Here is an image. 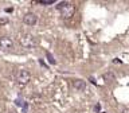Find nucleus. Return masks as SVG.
I'll list each match as a JSON object with an SVG mask.
<instances>
[{
    "label": "nucleus",
    "instance_id": "nucleus-1",
    "mask_svg": "<svg viewBox=\"0 0 129 113\" xmlns=\"http://www.w3.org/2000/svg\"><path fill=\"white\" fill-rule=\"evenodd\" d=\"M56 8H58V11L60 12L62 18H64V19H70L71 16L74 15V11H75V7L71 2H60L58 6H56Z\"/></svg>",
    "mask_w": 129,
    "mask_h": 113
},
{
    "label": "nucleus",
    "instance_id": "nucleus-2",
    "mask_svg": "<svg viewBox=\"0 0 129 113\" xmlns=\"http://www.w3.org/2000/svg\"><path fill=\"white\" fill-rule=\"evenodd\" d=\"M20 44L26 48H34L36 46V39L31 34H23L20 36Z\"/></svg>",
    "mask_w": 129,
    "mask_h": 113
},
{
    "label": "nucleus",
    "instance_id": "nucleus-3",
    "mask_svg": "<svg viewBox=\"0 0 129 113\" xmlns=\"http://www.w3.org/2000/svg\"><path fill=\"white\" fill-rule=\"evenodd\" d=\"M16 79H18L19 85H22V86L23 85H27L31 79L30 71L26 70V69H20V70H18V73H16Z\"/></svg>",
    "mask_w": 129,
    "mask_h": 113
},
{
    "label": "nucleus",
    "instance_id": "nucleus-4",
    "mask_svg": "<svg viewBox=\"0 0 129 113\" xmlns=\"http://www.w3.org/2000/svg\"><path fill=\"white\" fill-rule=\"evenodd\" d=\"M0 47H2L3 50H11V48L14 47V42H12V39L8 38V36H3V38H0Z\"/></svg>",
    "mask_w": 129,
    "mask_h": 113
},
{
    "label": "nucleus",
    "instance_id": "nucleus-5",
    "mask_svg": "<svg viewBox=\"0 0 129 113\" xmlns=\"http://www.w3.org/2000/svg\"><path fill=\"white\" fill-rule=\"evenodd\" d=\"M23 22L27 24V26H35L36 22H38V18H36L35 14H26L23 16Z\"/></svg>",
    "mask_w": 129,
    "mask_h": 113
},
{
    "label": "nucleus",
    "instance_id": "nucleus-6",
    "mask_svg": "<svg viewBox=\"0 0 129 113\" xmlns=\"http://www.w3.org/2000/svg\"><path fill=\"white\" fill-rule=\"evenodd\" d=\"M73 86H74L75 90L83 92L85 89H86V83H85V81H82V79H74L73 81Z\"/></svg>",
    "mask_w": 129,
    "mask_h": 113
},
{
    "label": "nucleus",
    "instance_id": "nucleus-7",
    "mask_svg": "<svg viewBox=\"0 0 129 113\" xmlns=\"http://www.w3.org/2000/svg\"><path fill=\"white\" fill-rule=\"evenodd\" d=\"M104 78L106 79V81H109V82H112V81L116 79V75L113 74V73L109 71V73H105V74H104Z\"/></svg>",
    "mask_w": 129,
    "mask_h": 113
},
{
    "label": "nucleus",
    "instance_id": "nucleus-8",
    "mask_svg": "<svg viewBox=\"0 0 129 113\" xmlns=\"http://www.w3.org/2000/svg\"><path fill=\"white\" fill-rule=\"evenodd\" d=\"M46 56H47L48 63H51V65H55V63H56V61L54 59V56L51 55V52H50V51H46Z\"/></svg>",
    "mask_w": 129,
    "mask_h": 113
},
{
    "label": "nucleus",
    "instance_id": "nucleus-9",
    "mask_svg": "<svg viewBox=\"0 0 129 113\" xmlns=\"http://www.w3.org/2000/svg\"><path fill=\"white\" fill-rule=\"evenodd\" d=\"M38 3L42 6H51V4H54V0H39Z\"/></svg>",
    "mask_w": 129,
    "mask_h": 113
},
{
    "label": "nucleus",
    "instance_id": "nucleus-10",
    "mask_svg": "<svg viewBox=\"0 0 129 113\" xmlns=\"http://www.w3.org/2000/svg\"><path fill=\"white\" fill-rule=\"evenodd\" d=\"M8 22V19L7 18H2V19H0V26H3V24H6Z\"/></svg>",
    "mask_w": 129,
    "mask_h": 113
},
{
    "label": "nucleus",
    "instance_id": "nucleus-11",
    "mask_svg": "<svg viewBox=\"0 0 129 113\" xmlns=\"http://www.w3.org/2000/svg\"><path fill=\"white\" fill-rule=\"evenodd\" d=\"M100 109H101V106H100V105H95L94 110H95V112H100Z\"/></svg>",
    "mask_w": 129,
    "mask_h": 113
},
{
    "label": "nucleus",
    "instance_id": "nucleus-12",
    "mask_svg": "<svg viewBox=\"0 0 129 113\" xmlns=\"http://www.w3.org/2000/svg\"><path fill=\"white\" fill-rule=\"evenodd\" d=\"M90 81H91V83H94V85L97 83V82H95V81H94V78H93V77H90Z\"/></svg>",
    "mask_w": 129,
    "mask_h": 113
},
{
    "label": "nucleus",
    "instance_id": "nucleus-13",
    "mask_svg": "<svg viewBox=\"0 0 129 113\" xmlns=\"http://www.w3.org/2000/svg\"><path fill=\"white\" fill-rule=\"evenodd\" d=\"M122 113H129V109H124V110H122Z\"/></svg>",
    "mask_w": 129,
    "mask_h": 113
}]
</instances>
